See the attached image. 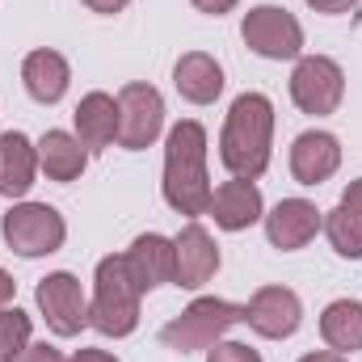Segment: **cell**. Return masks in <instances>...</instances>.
<instances>
[{"instance_id": "31", "label": "cell", "mask_w": 362, "mask_h": 362, "mask_svg": "<svg viewBox=\"0 0 362 362\" xmlns=\"http://www.w3.org/2000/svg\"><path fill=\"white\" fill-rule=\"evenodd\" d=\"M299 362H350L346 354H337V350H316V354H303Z\"/></svg>"}, {"instance_id": "25", "label": "cell", "mask_w": 362, "mask_h": 362, "mask_svg": "<svg viewBox=\"0 0 362 362\" xmlns=\"http://www.w3.org/2000/svg\"><path fill=\"white\" fill-rule=\"evenodd\" d=\"M13 362H68V358H64V354H59L55 346L38 341V346H25V350H21V354H17Z\"/></svg>"}, {"instance_id": "26", "label": "cell", "mask_w": 362, "mask_h": 362, "mask_svg": "<svg viewBox=\"0 0 362 362\" xmlns=\"http://www.w3.org/2000/svg\"><path fill=\"white\" fill-rule=\"evenodd\" d=\"M316 13H329V17H337V13H350V8H358V0H308Z\"/></svg>"}, {"instance_id": "22", "label": "cell", "mask_w": 362, "mask_h": 362, "mask_svg": "<svg viewBox=\"0 0 362 362\" xmlns=\"http://www.w3.org/2000/svg\"><path fill=\"white\" fill-rule=\"evenodd\" d=\"M320 337L329 350L337 354H354L362 350V303L358 299H333L320 312Z\"/></svg>"}, {"instance_id": "2", "label": "cell", "mask_w": 362, "mask_h": 362, "mask_svg": "<svg viewBox=\"0 0 362 362\" xmlns=\"http://www.w3.org/2000/svg\"><path fill=\"white\" fill-rule=\"evenodd\" d=\"M165 202L177 215H206L211 173H206V127L181 118L165 144Z\"/></svg>"}, {"instance_id": "21", "label": "cell", "mask_w": 362, "mask_h": 362, "mask_svg": "<svg viewBox=\"0 0 362 362\" xmlns=\"http://www.w3.org/2000/svg\"><path fill=\"white\" fill-rule=\"evenodd\" d=\"M85 165H89V152L81 148V139L76 135H68V131H47L42 139H38V169L47 173L51 181H76L85 173Z\"/></svg>"}, {"instance_id": "18", "label": "cell", "mask_w": 362, "mask_h": 362, "mask_svg": "<svg viewBox=\"0 0 362 362\" xmlns=\"http://www.w3.org/2000/svg\"><path fill=\"white\" fill-rule=\"evenodd\" d=\"M72 122H76L81 148L85 152H101V148H110L118 139V101L110 93H89V97H81Z\"/></svg>"}, {"instance_id": "9", "label": "cell", "mask_w": 362, "mask_h": 362, "mask_svg": "<svg viewBox=\"0 0 362 362\" xmlns=\"http://www.w3.org/2000/svg\"><path fill=\"white\" fill-rule=\"evenodd\" d=\"M34 299H38V312L47 316V325H51L55 337H76L89 325V299H85L76 274H68V270L47 274L38 282Z\"/></svg>"}, {"instance_id": "29", "label": "cell", "mask_w": 362, "mask_h": 362, "mask_svg": "<svg viewBox=\"0 0 362 362\" xmlns=\"http://www.w3.org/2000/svg\"><path fill=\"white\" fill-rule=\"evenodd\" d=\"M13 295H17V282H13V274L0 270V308H8V303H13Z\"/></svg>"}, {"instance_id": "15", "label": "cell", "mask_w": 362, "mask_h": 362, "mask_svg": "<svg viewBox=\"0 0 362 362\" xmlns=\"http://www.w3.org/2000/svg\"><path fill=\"white\" fill-rule=\"evenodd\" d=\"M206 211L215 215V223L223 232H245V228H253L262 219V189L245 177H232L219 189H211V206Z\"/></svg>"}, {"instance_id": "5", "label": "cell", "mask_w": 362, "mask_h": 362, "mask_svg": "<svg viewBox=\"0 0 362 362\" xmlns=\"http://www.w3.org/2000/svg\"><path fill=\"white\" fill-rule=\"evenodd\" d=\"M0 232H4V245L21 257H47V253H59L64 240H68V223L55 206L47 202H17L4 211L0 219Z\"/></svg>"}, {"instance_id": "20", "label": "cell", "mask_w": 362, "mask_h": 362, "mask_svg": "<svg viewBox=\"0 0 362 362\" xmlns=\"http://www.w3.org/2000/svg\"><path fill=\"white\" fill-rule=\"evenodd\" d=\"M173 85L185 101H194V105H211L219 93H223V68L215 64V55H206V51H189V55H181L177 68H173Z\"/></svg>"}, {"instance_id": "3", "label": "cell", "mask_w": 362, "mask_h": 362, "mask_svg": "<svg viewBox=\"0 0 362 362\" xmlns=\"http://www.w3.org/2000/svg\"><path fill=\"white\" fill-rule=\"evenodd\" d=\"M139 282L127 266V257H101L97 278H93V303H89V325L105 337H127L139 325Z\"/></svg>"}, {"instance_id": "23", "label": "cell", "mask_w": 362, "mask_h": 362, "mask_svg": "<svg viewBox=\"0 0 362 362\" xmlns=\"http://www.w3.org/2000/svg\"><path fill=\"white\" fill-rule=\"evenodd\" d=\"M34 320L21 308H0V362H13L25 346H30Z\"/></svg>"}, {"instance_id": "19", "label": "cell", "mask_w": 362, "mask_h": 362, "mask_svg": "<svg viewBox=\"0 0 362 362\" xmlns=\"http://www.w3.org/2000/svg\"><path fill=\"white\" fill-rule=\"evenodd\" d=\"M21 81H25V93L34 97V101H42V105H55L68 85H72V68H68V59L59 55V51H30L25 55V64H21Z\"/></svg>"}, {"instance_id": "30", "label": "cell", "mask_w": 362, "mask_h": 362, "mask_svg": "<svg viewBox=\"0 0 362 362\" xmlns=\"http://www.w3.org/2000/svg\"><path fill=\"white\" fill-rule=\"evenodd\" d=\"M68 362H118L114 354H105V350H76Z\"/></svg>"}, {"instance_id": "13", "label": "cell", "mask_w": 362, "mask_h": 362, "mask_svg": "<svg viewBox=\"0 0 362 362\" xmlns=\"http://www.w3.org/2000/svg\"><path fill=\"white\" fill-rule=\"evenodd\" d=\"M341 165V144L329 131H303L291 144V177L299 185H320L337 173Z\"/></svg>"}, {"instance_id": "27", "label": "cell", "mask_w": 362, "mask_h": 362, "mask_svg": "<svg viewBox=\"0 0 362 362\" xmlns=\"http://www.w3.org/2000/svg\"><path fill=\"white\" fill-rule=\"evenodd\" d=\"M194 8L198 13H211V17H223V13L236 8V0H194Z\"/></svg>"}, {"instance_id": "12", "label": "cell", "mask_w": 362, "mask_h": 362, "mask_svg": "<svg viewBox=\"0 0 362 362\" xmlns=\"http://www.w3.org/2000/svg\"><path fill=\"white\" fill-rule=\"evenodd\" d=\"M320 228H325V219H320L316 202H308V198H282L266 215V236H270L274 249H282V253L303 249Z\"/></svg>"}, {"instance_id": "28", "label": "cell", "mask_w": 362, "mask_h": 362, "mask_svg": "<svg viewBox=\"0 0 362 362\" xmlns=\"http://www.w3.org/2000/svg\"><path fill=\"white\" fill-rule=\"evenodd\" d=\"M85 8H93V13H122L131 0H81Z\"/></svg>"}, {"instance_id": "7", "label": "cell", "mask_w": 362, "mask_h": 362, "mask_svg": "<svg viewBox=\"0 0 362 362\" xmlns=\"http://www.w3.org/2000/svg\"><path fill=\"white\" fill-rule=\"evenodd\" d=\"M346 97V72L337 59L329 55H303L291 72V101L303 110V114H333Z\"/></svg>"}, {"instance_id": "10", "label": "cell", "mask_w": 362, "mask_h": 362, "mask_svg": "<svg viewBox=\"0 0 362 362\" xmlns=\"http://www.w3.org/2000/svg\"><path fill=\"white\" fill-rule=\"evenodd\" d=\"M245 325L257 337L282 341L303 325V303H299V295L291 286H257L253 299L245 303Z\"/></svg>"}, {"instance_id": "8", "label": "cell", "mask_w": 362, "mask_h": 362, "mask_svg": "<svg viewBox=\"0 0 362 362\" xmlns=\"http://www.w3.org/2000/svg\"><path fill=\"white\" fill-rule=\"evenodd\" d=\"M165 131V101L144 81H131L118 93V144L127 152H144Z\"/></svg>"}, {"instance_id": "16", "label": "cell", "mask_w": 362, "mask_h": 362, "mask_svg": "<svg viewBox=\"0 0 362 362\" xmlns=\"http://www.w3.org/2000/svg\"><path fill=\"white\" fill-rule=\"evenodd\" d=\"M325 236H329V245H333L337 257H350V262L362 257V177L350 181L346 194H341V202L329 211Z\"/></svg>"}, {"instance_id": "14", "label": "cell", "mask_w": 362, "mask_h": 362, "mask_svg": "<svg viewBox=\"0 0 362 362\" xmlns=\"http://www.w3.org/2000/svg\"><path fill=\"white\" fill-rule=\"evenodd\" d=\"M122 257H127V266H131V274H135V282H139L144 295L156 291V286H165V282H173V274H177V249L160 232L135 236V245Z\"/></svg>"}, {"instance_id": "4", "label": "cell", "mask_w": 362, "mask_h": 362, "mask_svg": "<svg viewBox=\"0 0 362 362\" xmlns=\"http://www.w3.org/2000/svg\"><path fill=\"white\" fill-rule=\"evenodd\" d=\"M245 320V308L240 303H228V299H215V295H202L194 299L181 316H173L165 329H160V341L177 354H194V350H211L215 341H223V333L232 325Z\"/></svg>"}, {"instance_id": "1", "label": "cell", "mask_w": 362, "mask_h": 362, "mask_svg": "<svg viewBox=\"0 0 362 362\" xmlns=\"http://www.w3.org/2000/svg\"><path fill=\"white\" fill-rule=\"evenodd\" d=\"M274 144V105L266 93H240L228 110L223 135H219V160L232 177L257 181L270 169Z\"/></svg>"}, {"instance_id": "24", "label": "cell", "mask_w": 362, "mask_h": 362, "mask_svg": "<svg viewBox=\"0 0 362 362\" xmlns=\"http://www.w3.org/2000/svg\"><path fill=\"white\" fill-rule=\"evenodd\" d=\"M206 362H262V354L253 346H240V341H215L206 350Z\"/></svg>"}, {"instance_id": "11", "label": "cell", "mask_w": 362, "mask_h": 362, "mask_svg": "<svg viewBox=\"0 0 362 362\" xmlns=\"http://www.w3.org/2000/svg\"><path fill=\"white\" fill-rule=\"evenodd\" d=\"M173 249H177V274H173L177 286L198 291V286H206L215 278V270H219V245H215V236L202 223H185L177 232V240H173Z\"/></svg>"}, {"instance_id": "17", "label": "cell", "mask_w": 362, "mask_h": 362, "mask_svg": "<svg viewBox=\"0 0 362 362\" xmlns=\"http://www.w3.org/2000/svg\"><path fill=\"white\" fill-rule=\"evenodd\" d=\"M38 173V148L21 131L0 135V198H25Z\"/></svg>"}, {"instance_id": "6", "label": "cell", "mask_w": 362, "mask_h": 362, "mask_svg": "<svg viewBox=\"0 0 362 362\" xmlns=\"http://www.w3.org/2000/svg\"><path fill=\"white\" fill-rule=\"evenodd\" d=\"M240 38L262 59H299V51H303V25L278 4L249 8L240 21Z\"/></svg>"}]
</instances>
